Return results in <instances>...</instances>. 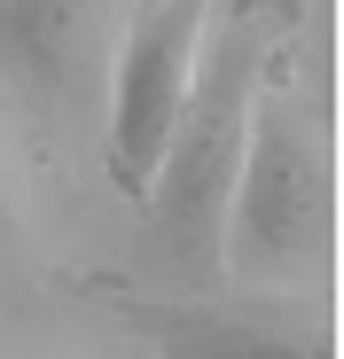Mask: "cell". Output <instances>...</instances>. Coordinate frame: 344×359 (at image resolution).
<instances>
[{"label": "cell", "instance_id": "obj_1", "mask_svg": "<svg viewBox=\"0 0 344 359\" xmlns=\"http://www.w3.org/2000/svg\"><path fill=\"white\" fill-rule=\"evenodd\" d=\"M258 71H266L258 24L235 8V24H227L211 39V55L196 63L188 109H180V126H172V149H164L149 196H141L133 258H141L149 281H164L157 297H204L227 273V203H235V172H243Z\"/></svg>", "mask_w": 344, "mask_h": 359}, {"label": "cell", "instance_id": "obj_2", "mask_svg": "<svg viewBox=\"0 0 344 359\" xmlns=\"http://www.w3.org/2000/svg\"><path fill=\"white\" fill-rule=\"evenodd\" d=\"M329 156L313 126L258 94L251 102V133H243V172H235V203H227V273L243 281H290L329 258Z\"/></svg>", "mask_w": 344, "mask_h": 359}, {"label": "cell", "instance_id": "obj_3", "mask_svg": "<svg viewBox=\"0 0 344 359\" xmlns=\"http://www.w3.org/2000/svg\"><path fill=\"white\" fill-rule=\"evenodd\" d=\"M204 16L211 8L172 0V8H133L118 32V55H110V180L133 203L149 196V180L172 149V126L188 109Z\"/></svg>", "mask_w": 344, "mask_h": 359}, {"label": "cell", "instance_id": "obj_4", "mask_svg": "<svg viewBox=\"0 0 344 359\" xmlns=\"http://www.w3.org/2000/svg\"><path fill=\"white\" fill-rule=\"evenodd\" d=\"M110 320L133 328L157 359H336L321 320H282L219 297H110Z\"/></svg>", "mask_w": 344, "mask_h": 359}, {"label": "cell", "instance_id": "obj_5", "mask_svg": "<svg viewBox=\"0 0 344 359\" xmlns=\"http://www.w3.org/2000/svg\"><path fill=\"white\" fill-rule=\"evenodd\" d=\"M102 63V8L86 0H0V71L71 102Z\"/></svg>", "mask_w": 344, "mask_h": 359}, {"label": "cell", "instance_id": "obj_6", "mask_svg": "<svg viewBox=\"0 0 344 359\" xmlns=\"http://www.w3.org/2000/svg\"><path fill=\"white\" fill-rule=\"evenodd\" d=\"M0 234H8V180H0Z\"/></svg>", "mask_w": 344, "mask_h": 359}]
</instances>
